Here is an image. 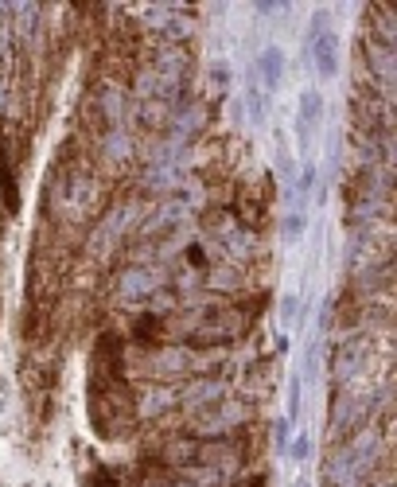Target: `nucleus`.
I'll list each match as a JSON object with an SVG mask.
<instances>
[{
    "instance_id": "obj_5",
    "label": "nucleus",
    "mask_w": 397,
    "mask_h": 487,
    "mask_svg": "<svg viewBox=\"0 0 397 487\" xmlns=\"http://www.w3.org/2000/svg\"><path fill=\"white\" fill-rule=\"evenodd\" d=\"M245 110H250V121H258V125L269 117V94H265L253 78L245 82Z\"/></svg>"
},
{
    "instance_id": "obj_11",
    "label": "nucleus",
    "mask_w": 397,
    "mask_h": 487,
    "mask_svg": "<svg viewBox=\"0 0 397 487\" xmlns=\"http://www.w3.org/2000/svg\"><path fill=\"white\" fill-rule=\"evenodd\" d=\"M288 433H292V421H288V417H277V425H272V449H277V452H285Z\"/></svg>"
},
{
    "instance_id": "obj_10",
    "label": "nucleus",
    "mask_w": 397,
    "mask_h": 487,
    "mask_svg": "<svg viewBox=\"0 0 397 487\" xmlns=\"http://www.w3.org/2000/svg\"><path fill=\"white\" fill-rule=\"evenodd\" d=\"M280 320H285V328H296V320H300V296H285V304H280Z\"/></svg>"
},
{
    "instance_id": "obj_8",
    "label": "nucleus",
    "mask_w": 397,
    "mask_h": 487,
    "mask_svg": "<svg viewBox=\"0 0 397 487\" xmlns=\"http://www.w3.org/2000/svg\"><path fill=\"white\" fill-rule=\"evenodd\" d=\"M285 456H292L296 464H304V460L312 456V436H308V433H296L292 441L285 444Z\"/></svg>"
},
{
    "instance_id": "obj_6",
    "label": "nucleus",
    "mask_w": 397,
    "mask_h": 487,
    "mask_svg": "<svg viewBox=\"0 0 397 487\" xmlns=\"http://www.w3.org/2000/svg\"><path fill=\"white\" fill-rule=\"evenodd\" d=\"M304 230H308V214H304V211H288L285 222H280V238H285V242H300Z\"/></svg>"
},
{
    "instance_id": "obj_12",
    "label": "nucleus",
    "mask_w": 397,
    "mask_h": 487,
    "mask_svg": "<svg viewBox=\"0 0 397 487\" xmlns=\"http://www.w3.org/2000/svg\"><path fill=\"white\" fill-rule=\"evenodd\" d=\"M211 82H214L218 90L230 82V67H226V63H214V67H211Z\"/></svg>"
},
{
    "instance_id": "obj_1",
    "label": "nucleus",
    "mask_w": 397,
    "mask_h": 487,
    "mask_svg": "<svg viewBox=\"0 0 397 487\" xmlns=\"http://www.w3.org/2000/svg\"><path fill=\"white\" fill-rule=\"evenodd\" d=\"M362 63H366V74H370V82H374V94L393 102V47L374 39V36H366L362 39Z\"/></svg>"
},
{
    "instance_id": "obj_7",
    "label": "nucleus",
    "mask_w": 397,
    "mask_h": 487,
    "mask_svg": "<svg viewBox=\"0 0 397 487\" xmlns=\"http://www.w3.org/2000/svg\"><path fill=\"white\" fill-rule=\"evenodd\" d=\"M300 394H304V378H300V370H296L292 382H288V414H285L292 425L300 421Z\"/></svg>"
},
{
    "instance_id": "obj_9",
    "label": "nucleus",
    "mask_w": 397,
    "mask_h": 487,
    "mask_svg": "<svg viewBox=\"0 0 397 487\" xmlns=\"http://www.w3.org/2000/svg\"><path fill=\"white\" fill-rule=\"evenodd\" d=\"M327 8H316V12H312V23H308V36H304V39H308V47L312 43H316V39L319 36H324V31H327Z\"/></svg>"
},
{
    "instance_id": "obj_2",
    "label": "nucleus",
    "mask_w": 397,
    "mask_h": 487,
    "mask_svg": "<svg viewBox=\"0 0 397 487\" xmlns=\"http://www.w3.org/2000/svg\"><path fill=\"white\" fill-rule=\"evenodd\" d=\"M324 110H327V102H324V94H319V90H304V94H300V113H296V137H300V145H304V148L312 145V133H316V125L324 121Z\"/></svg>"
},
{
    "instance_id": "obj_13",
    "label": "nucleus",
    "mask_w": 397,
    "mask_h": 487,
    "mask_svg": "<svg viewBox=\"0 0 397 487\" xmlns=\"http://www.w3.org/2000/svg\"><path fill=\"white\" fill-rule=\"evenodd\" d=\"M253 8H258V16H265V20H269L272 12H285V4H272V0H258Z\"/></svg>"
},
{
    "instance_id": "obj_14",
    "label": "nucleus",
    "mask_w": 397,
    "mask_h": 487,
    "mask_svg": "<svg viewBox=\"0 0 397 487\" xmlns=\"http://www.w3.org/2000/svg\"><path fill=\"white\" fill-rule=\"evenodd\" d=\"M292 487H308V480H292Z\"/></svg>"
},
{
    "instance_id": "obj_4",
    "label": "nucleus",
    "mask_w": 397,
    "mask_h": 487,
    "mask_svg": "<svg viewBox=\"0 0 397 487\" xmlns=\"http://www.w3.org/2000/svg\"><path fill=\"white\" fill-rule=\"evenodd\" d=\"M258 74H261V86H265V94H272V90L285 82V51L280 47H265V51L258 55Z\"/></svg>"
},
{
    "instance_id": "obj_3",
    "label": "nucleus",
    "mask_w": 397,
    "mask_h": 487,
    "mask_svg": "<svg viewBox=\"0 0 397 487\" xmlns=\"http://www.w3.org/2000/svg\"><path fill=\"white\" fill-rule=\"evenodd\" d=\"M308 51H312V59H316V74H319V78H324V82L335 78V74H339V36H335V31L327 28L324 36L308 47Z\"/></svg>"
}]
</instances>
